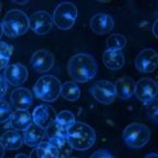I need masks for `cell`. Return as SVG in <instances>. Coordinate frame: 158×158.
Returning a JSON list of instances; mask_svg holds the SVG:
<instances>
[{
  "instance_id": "24",
  "label": "cell",
  "mask_w": 158,
  "mask_h": 158,
  "mask_svg": "<svg viewBox=\"0 0 158 158\" xmlns=\"http://www.w3.org/2000/svg\"><path fill=\"white\" fill-rule=\"evenodd\" d=\"M55 122H56L62 128L68 129L70 125H73L76 121H75V117L73 114V112L68 111V110H63L59 114L56 115V118H55Z\"/></svg>"
},
{
  "instance_id": "34",
  "label": "cell",
  "mask_w": 158,
  "mask_h": 158,
  "mask_svg": "<svg viewBox=\"0 0 158 158\" xmlns=\"http://www.w3.org/2000/svg\"><path fill=\"white\" fill-rule=\"evenodd\" d=\"M5 154V148H3V146L0 144V158H3Z\"/></svg>"
},
{
  "instance_id": "2",
  "label": "cell",
  "mask_w": 158,
  "mask_h": 158,
  "mask_svg": "<svg viewBox=\"0 0 158 158\" xmlns=\"http://www.w3.org/2000/svg\"><path fill=\"white\" fill-rule=\"evenodd\" d=\"M67 137L70 146L76 151H87L91 148L97 136L96 132L89 124L82 122H75L67 129Z\"/></svg>"
},
{
  "instance_id": "37",
  "label": "cell",
  "mask_w": 158,
  "mask_h": 158,
  "mask_svg": "<svg viewBox=\"0 0 158 158\" xmlns=\"http://www.w3.org/2000/svg\"><path fill=\"white\" fill-rule=\"evenodd\" d=\"M15 3H18V4H26L27 1H14Z\"/></svg>"
},
{
  "instance_id": "38",
  "label": "cell",
  "mask_w": 158,
  "mask_h": 158,
  "mask_svg": "<svg viewBox=\"0 0 158 158\" xmlns=\"http://www.w3.org/2000/svg\"><path fill=\"white\" fill-rule=\"evenodd\" d=\"M1 8H2V5H1V2H0V12H1Z\"/></svg>"
},
{
  "instance_id": "16",
  "label": "cell",
  "mask_w": 158,
  "mask_h": 158,
  "mask_svg": "<svg viewBox=\"0 0 158 158\" xmlns=\"http://www.w3.org/2000/svg\"><path fill=\"white\" fill-rule=\"evenodd\" d=\"M23 142L24 144L31 148H37L44 142L45 138V129L34 123L29 127L23 131Z\"/></svg>"
},
{
  "instance_id": "9",
  "label": "cell",
  "mask_w": 158,
  "mask_h": 158,
  "mask_svg": "<svg viewBox=\"0 0 158 158\" xmlns=\"http://www.w3.org/2000/svg\"><path fill=\"white\" fill-rule=\"evenodd\" d=\"M53 19L46 11H37L29 18V27L37 35H45L52 29Z\"/></svg>"
},
{
  "instance_id": "1",
  "label": "cell",
  "mask_w": 158,
  "mask_h": 158,
  "mask_svg": "<svg viewBox=\"0 0 158 158\" xmlns=\"http://www.w3.org/2000/svg\"><path fill=\"white\" fill-rule=\"evenodd\" d=\"M68 72L74 82L85 83L96 77L98 72V65L92 55L78 53L69 59Z\"/></svg>"
},
{
  "instance_id": "33",
  "label": "cell",
  "mask_w": 158,
  "mask_h": 158,
  "mask_svg": "<svg viewBox=\"0 0 158 158\" xmlns=\"http://www.w3.org/2000/svg\"><path fill=\"white\" fill-rule=\"evenodd\" d=\"M145 158H158V153L155 152H151L145 156Z\"/></svg>"
},
{
  "instance_id": "4",
  "label": "cell",
  "mask_w": 158,
  "mask_h": 158,
  "mask_svg": "<svg viewBox=\"0 0 158 158\" xmlns=\"http://www.w3.org/2000/svg\"><path fill=\"white\" fill-rule=\"evenodd\" d=\"M61 89L62 84L60 80L56 76L51 74L40 77L33 87V91L37 98L46 102L57 100L61 96Z\"/></svg>"
},
{
  "instance_id": "39",
  "label": "cell",
  "mask_w": 158,
  "mask_h": 158,
  "mask_svg": "<svg viewBox=\"0 0 158 158\" xmlns=\"http://www.w3.org/2000/svg\"><path fill=\"white\" fill-rule=\"evenodd\" d=\"M68 158H77V157H68Z\"/></svg>"
},
{
  "instance_id": "6",
  "label": "cell",
  "mask_w": 158,
  "mask_h": 158,
  "mask_svg": "<svg viewBox=\"0 0 158 158\" xmlns=\"http://www.w3.org/2000/svg\"><path fill=\"white\" fill-rule=\"evenodd\" d=\"M78 11L72 2H62L55 8L52 19L53 23L60 30H69L77 19Z\"/></svg>"
},
{
  "instance_id": "36",
  "label": "cell",
  "mask_w": 158,
  "mask_h": 158,
  "mask_svg": "<svg viewBox=\"0 0 158 158\" xmlns=\"http://www.w3.org/2000/svg\"><path fill=\"white\" fill-rule=\"evenodd\" d=\"M3 29H2V25H1V22H0V39H1L2 35H3Z\"/></svg>"
},
{
  "instance_id": "30",
  "label": "cell",
  "mask_w": 158,
  "mask_h": 158,
  "mask_svg": "<svg viewBox=\"0 0 158 158\" xmlns=\"http://www.w3.org/2000/svg\"><path fill=\"white\" fill-rule=\"evenodd\" d=\"M90 158H114V156L105 149H98V151L94 152Z\"/></svg>"
},
{
  "instance_id": "31",
  "label": "cell",
  "mask_w": 158,
  "mask_h": 158,
  "mask_svg": "<svg viewBox=\"0 0 158 158\" xmlns=\"http://www.w3.org/2000/svg\"><path fill=\"white\" fill-rule=\"evenodd\" d=\"M8 90V83L2 74H0V99H3Z\"/></svg>"
},
{
  "instance_id": "5",
  "label": "cell",
  "mask_w": 158,
  "mask_h": 158,
  "mask_svg": "<svg viewBox=\"0 0 158 158\" xmlns=\"http://www.w3.org/2000/svg\"><path fill=\"white\" fill-rule=\"evenodd\" d=\"M123 139L128 148L138 149L148 143L151 139V130L144 123H132L123 129Z\"/></svg>"
},
{
  "instance_id": "29",
  "label": "cell",
  "mask_w": 158,
  "mask_h": 158,
  "mask_svg": "<svg viewBox=\"0 0 158 158\" xmlns=\"http://www.w3.org/2000/svg\"><path fill=\"white\" fill-rule=\"evenodd\" d=\"M13 114L11 104L5 99H0V123L10 120Z\"/></svg>"
},
{
  "instance_id": "11",
  "label": "cell",
  "mask_w": 158,
  "mask_h": 158,
  "mask_svg": "<svg viewBox=\"0 0 158 158\" xmlns=\"http://www.w3.org/2000/svg\"><path fill=\"white\" fill-rule=\"evenodd\" d=\"M31 66L39 73H44L50 70L55 63L54 55L46 49H39L31 56Z\"/></svg>"
},
{
  "instance_id": "14",
  "label": "cell",
  "mask_w": 158,
  "mask_h": 158,
  "mask_svg": "<svg viewBox=\"0 0 158 158\" xmlns=\"http://www.w3.org/2000/svg\"><path fill=\"white\" fill-rule=\"evenodd\" d=\"M11 102L17 110H28L33 103V94L24 87H19L11 93Z\"/></svg>"
},
{
  "instance_id": "19",
  "label": "cell",
  "mask_w": 158,
  "mask_h": 158,
  "mask_svg": "<svg viewBox=\"0 0 158 158\" xmlns=\"http://www.w3.org/2000/svg\"><path fill=\"white\" fill-rule=\"evenodd\" d=\"M0 144L8 151H17L22 147L24 142H23V136L19 131L10 129L3 133V135L0 137Z\"/></svg>"
},
{
  "instance_id": "22",
  "label": "cell",
  "mask_w": 158,
  "mask_h": 158,
  "mask_svg": "<svg viewBox=\"0 0 158 158\" xmlns=\"http://www.w3.org/2000/svg\"><path fill=\"white\" fill-rule=\"evenodd\" d=\"M80 89L74 81H68L62 85L61 96L68 101H76L80 98Z\"/></svg>"
},
{
  "instance_id": "18",
  "label": "cell",
  "mask_w": 158,
  "mask_h": 158,
  "mask_svg": "<svg viewBox=\"0 0 158 158\" xmlns=\"http://www.w3.org/2000/svg\"><path fill=\"white\" fill-rule=\"evenodd\" d=\"M32 123V115L28 110H15L10 118V125L17 131H25Z\"/></svg>"
},
{
  "instance_id": "27",
  "label": "cell",
  "mask_w": 158,
  "mask_h": 158,
  "mask_svg": "<svg viewBox=\"0 0 158 158\" xmlns=\"http://www.w3.org/2000/svg\"><path fill=\"white\" fill-rule=\"evenodd\" d=\"M13 47L5 42H0V69H6L9 66L12 56Z\"/></svg>"
},
{
  "instance_id": "25",
  "label": "cell",
  "mask_w": 158,
  "mask_h": 158,
  "mask_svg": "<svg viewBox=\"0 0 158 158\" xmlns=\"http://www.w3.org/2000/svg\"><path fill=\"white\" fill-rule=\"evenodd\" d=\"M126 43V38L121 34H113L109 36L107 41H106V45L107 49L110 50H122L125 46Z\"/></svg>"
},
{
  "instance_id": "12",
  "label": "cell",
  "mask_w": 158,
  "mask_h": 158,
  "mask_svg": "<svg viewBox=\"0 0 158 158\" xmlns=\"http://www.w3.org/2000/svg\"><path fill=\"white\" fill-rule=\"evenodd\" d=\"M4 78L8 84L12 86H20L28 78V69L22 64H12L9 65L4 70Z\"/></svg>"
},
{
  "instance_id": "32",
  "label": "cell",
  "mask_w": 158,
  "mask_h": 158,
  "mask_svg": "<svg viewBox=\"0 0 158 158\" xmlns=\"http://www.w3.org/2000/svg\"><path fill=\"white\" fill-rule=\"evenodd\" d=\"M152 30V34L154 35V37L158 39V19L154 21Z\"/></svg>"
},
{
  "instance_id": "20",
  "label": "cell",
  "mask_w": 158,
  "mask_h": 158,
  "mask_svg": "<svg viewBox=\"0 0 158 158\" xmlns=\"http://www.w3.org/2000/svg\"><path fill=\"white\" fill-rule=\"evenodd\" d=\"M103 64L108 69L118 70L124 66V55L122 50H110L106 49L102 55Z\"/></svg>"
},
{
  "instance_id": "3",
  "label": "cell",
  "mask_w": 158,
  "mask_h": 158,
  "mask_svg": "<svg viewBox=\"0 0 158 158\" xmlns=\"http://www.w3.org/2000/svg\"><path fill=\"white\" fill-rule=\"evenodd\" d=\"M3 33L9 38H18L24 35L29 27V18L27 15L19 9L7 12L1 22Z\"/></svg>"
},
{
  "instance_id": "8",
  "label": "cell",
  "mask_w": 158,
  "mask_h": 158,
  "mask_svg": "<svg viewBox=\"0 0 158 158\" xmlns=\"http://www.w3.org/2000/svg\"><path fill=\"white\" fill-rule=\"evenodd\" d=\"M134 64L140 73H151L158 68V54L152 48H145L138 53Z\"/></svg>"
},
{
  "instance_id": "21",
  "label": "cell",
  "mask_w": 158,
  "mask_h": 158,
  "mask_svg": "<svg viewBox=\"0 0 158 158\" xmlns=\"http://www.w3.org/2000/svg\"><path fill=\"white\" fill-rule=\"evenodd\" d=\"M32 158H58V151L49 142H43L31 153Z\"/></svg>"
},
{
  "instance_id": "26",
  "label": "cell",
  "mask_w": 158,
  "mask_h": 158,
  "mask_svg": "<svg viewBox=\"0 0 158 158\" xmlns=\"http://www.w3.org/2000/svg\"><path fill=\"white\" fill-rule=\"evenodd\" d=\"M44 129H45V137L48 139V141L59 137L67 136V130L62 128L55 121L50 123Z\"/></svg>"
},
{
  "instance_id": "17",
  "label": "cell",
  "mask_w": 158,
  "mask_h": 158,
  "mask_svg": "<svg viewBox=\"0 0 158 158\" xmlns=\"http://www.w3.org/2000/svg\"><path fill=\"white\" fill-rule=\"evenodd\" d=\"M135 85L136 82L131 77L123 76L118 78L115 83L117 98L124 100L130 99L135 94Z\"/></svg>"
},
{
  "instance_id": "23",
  "label": "cell",
  "mask_w": 158,
  "mask_h": 158,
  "mask_svg": "<svg viewBox=\"0 0 158 158\" xmlns=\"http://www.w3.org/2000/svg\"><path fill=\"white\" fill-rule=\"evenodd\" d=\"M48 142L57 148L58 154H59L58 158H68L70 155V153L73 152V148L72 146H70L67 136L59 137L56 139L50 140Z\"/></svg>"
},
{
  "instance_id": "28",
  "label": "cell",
  "mask_w": 158,
  "mask_h": 158,
  "mask_svg": "<svg viewBox=\"0 0 158 158\" xmlns=\"http://www.w3.org/2000/svg\"><path fill=\"white\" fill-rule=\"evenodd\" d=\"M146 104V113L148 117L154 123H158V98L152 99L147 102Z\"/></svg>"
},
{
  "instance_id": "15",
  "label": "cell",
  "mask_w": 158,
  "mask_h": 158,
  "mask_svg": "<svg viewBox=\"0 0 158 158\" xmlns=\"http://www.w3.org/2000/svg\"><path fill=\"white\" fill-rule=\"evenodd\" d=\"M56 115L57 114L55 113V110L51 106L42 104L34 109L32 114V122L45 128L50 123L55 121Z\"/></svg>"
},
{
  "instance_id": "35",
  "label": "cell",
  "mask_w": 158,
  "mask_h": 158,
  "mask_svg": "<svg viewBox=\"0 0 158 158\" xmlns=\"http://www.w3.org/2000/svg\"><path fill=\"white\" fill-rule=\"evenodd\" d=\"M14 158H30V156H28V155H26L24 153H19V154L15 155Z\"/></svg>"
},
{
  "instance_id": "10",
  "label": "cell",
  "mask_w": 158,
  "mask_h": 158,
  "mask_svg": "<svg viewBox=\"0 0 158 158\" xmlns=\"http://www.w3.org/2000/svg\"><path fill=\"white\" fill-rule=\"evenodd\" d=\"M158 94V84L152 78L144 77L135 85V96L140 101L147 103L155 98Z\"/></svg>"
},
{
  "instance_id": "13",
  "label": "cell",
  "mask_w": 158,
  "mask_h": 158,
  "mask_svg": "<svg viewBox=\"0 0 158 158\" xmlns=\"http://www.w3.org/2000/svg\"><path fill=\"white\" fill-rule=\"evenodd\" d=\"M115 26L114 19L111 15L104 13L96 14L91 19L90 27L94 33L98 35H105L111 32Z\"/></svg>"
},
{
  "instance_id": "7",
  "label": "cell",
  "mask_w": 158,
  "mask_h": 158,
  "mask_svg": "<svg viewBox=\"0 0 158 158\" xmlns=\"http://www.w3.org/2000/svg\"><path fill=\"white\" fill-rule=\"evenodd\" d=\"M93 98L101 104H111L117 98L115 84L108 80H98L94 82L91 88Z\"/></svg>"
}]
</instances>
